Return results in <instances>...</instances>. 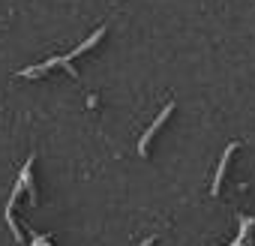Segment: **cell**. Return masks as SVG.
Here are the masks:
<instances>
[{
	"label": "cell",
	"instance_id": "1",
	"mask_svg": "<svg viewBox=\"0 0 255 246\" xmlns=\"http://www.w3.org/2000/svg\"><path fill=\"white\" fill-rule=\"evenodd\" d=\"M171 111H174V102H168V105H165V108H162V111L156 114V120L150 123V126H147V132L141 135V141H138V153H141V156H147V150H150V141H153V135H156V132H159V129L165 126V120L171 117Z\"/></svg>",
	"mask_w": 255,
	"mask_h": 246
},
{
	"label": "cell",
	"instance_id": "2",
	"mask_svg": "<svg viewBox=\"0 0 255 246\" xmlns=\"http://www.w3.org/2000/svg\"><path fill=\"white\" fill-rule=\"evenodd\" d=\"M234 150H240V141H231V144L225 147V153H222V159H219V165H216L213 186H210V192H213V195H219V189H222V177H225V171H228V159H231V153H234Z\"/></svg>",
	"mask_w": 255,
	"mask_h": 246
},
{
	"label": "cell",
	"instance_id": "3",
	"mask_svg": "<svg viewBox=\"0 0 255 246\" xmlns=\"http://www.w3.org/2000/svg\"><path fill=\"white\" fill-rule=\"evenodd\" d=\"M30 171H33V156H27V162H24V168H21V174H18L15 186H18V189H27L30 201L36 204V186H33V177H30Z\"/></svg>",
	"mask_w": 255,
	"mask_h": 246
},
{
	"label": "cell",
	"instance_id": "4",
	"mask_svg": "<svg viewBox=\"0 0 255 246\" xmlns=\"http://www.w3.org/2000/svg\"><path fill=\"white\" fill-rule=\"evenodd\" d=\"M102 36H105V24H102V27H96V30H93V36H87L81 45H75V51H69L66 57H69V60H75L78 54H84V51H90L93 45H99V39H102Z\"/></svg>",
	"mask_w": 255,
	"mask_h": 246
},
{
	"label": "cell",
	"instance_id": "5",
	"mask_svg": "<svg viewBox=\"0 0 255 246\" xmlns=\"http://www.w3.org/2000/svg\"><path fill=\"white\" fill-rule=\"evenodd\" d=\"M156 240H159V237H156V234H150V237H147V240H144V243H141V246H153V243H156Z\"/></svg>",
	"mask_w": 255,
	"mask_h": 246
}]
</instances>
